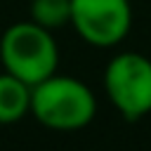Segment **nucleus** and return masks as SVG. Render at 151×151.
Instances as JSON below:
<instances>
[{
	"mask_svg": "<svg viewBox=\"0 0 151 151\" xmlns=\"http://www.w3.org/2000/svg\"><path fill=\"white\" fill-rule=\"evenodd\" d=\"M97 113L94 92L73 76L52 73L31 87V116L57 132H73L92 123Z\"/></svg>",
	"mask_w": 151,
	"mask_h": 151,
	"instance_id": "1",
	"label": "nucleus"
},
{
	"mask_svg": "<svg viewBox=\"0 0 151 151\" xmlns=\"http://www.w3.org/2000/svg\"><path fill=\"white\" fill-rule=\"evenodd\" d=\"M0 61L2 68L31 87L47 76L57 73L59 66V47L52 38V31L28 21H17L5 28L0 38Z\"/></svg>",
	"mask_w": 151,
	"mask_h": 151,
	"instance_id": "2",
	"label": "nucleus"
},
{
	"mask_svg": "<svg viewBox=\"0 0 151 151\" xmlns=\"http://www.w3.org/2000/svg\"><path fill=\"white\" fill-rule=\"evenodd\" d=\"M104 90L125 120L151 113V59L139 52H120L104 68Z\"/></svg>",
	"mask_w": 151,
	"mask_h": 151,
	"instance_id": "3",
	"label": "nucleus"
},
{
	"mask_svg": "<svg viewBox=\"0 0 151 151\" xmlns=\"http://www.w3.org/2000/svg\"><path fill=\"white\" fill-rule=\"evenodd\" d=\"M71 26L92 47H116L130 33V0H71Z\"/></svg>",
	"mask_w": 151,
	"mask_h": 151,
	"instance_id": "4",
	"label": "nucleus"
},
{
	"mask_svg": "<svg viewBox=\"0 0 151 151\" xmlns=\"http://www.w3.org/2000/svg\"><path fill=\"white\" fill-rule=\"evenodd\" d=\"M31 113V85L12 73H0V125L19 123Z\"/></svg>",
	"mask_w": 151,
	"mask_h": 151,
	"instance_id": "5",
	"label": "nucleus"
},
{
	"mask_svg": "<svg viewBox=\"0 0 151 151\" xmlns=\"http://www.w3.org/2000/svg\"><path fill=\"white\" fill-rule=\"evenodd\" d=\"M31 19L50 31L71 24V0H33Z\"/></svg>",
	"mask_w": 151,
	"mask_h": 151,
	"instance_id": "6",
	"label": "nucleus"
}]
</instances>
